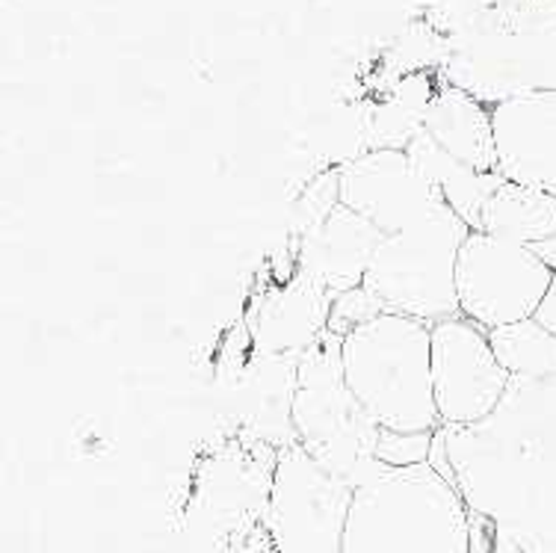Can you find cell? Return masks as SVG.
<instances>
[{"label":"cell","instance_id":"8","mask_svg":"<svg viewBox=\"0 0 556 553\" xmlns=\"http://www.w3.org/2000/svg\"><path fill=\"white\" fill-rule=\"evenodd\" d=\"M513 376L503 370L489 331L468 317L432 326V391L441 426L480 424L503 403Z\"/></svg>","mask_w":556,"mask_h":553},{"label":"cell","instance_id":"18","mask_svg":"<svg viewBox=\"0 0 556 553\" xmlns=\"http://www.w3.org/2000/svg\"><path fill=\"white\" fill-rule=\"evenodd\" d=\"M341 208V169L329 166L320 175H314L302 192L296 196V202L290 204V231L296 240L311 235L314 228H320L334 211Z\"/></svg>","mask_w":556,"mask_h":553},{"label":"cell","instance_id":"17","mask_svg":"<svg viewBox=\"0 0 556 553\" xmlns=\"http://www.w3.org/2000/svg\"><path fill=\"white\" fill-rule=\"evenodd\" d=\"M489 341L513 379H556V335L535 317L489 331Z\"/></svg>","mask_w":556,"mask_h":553},{"label":"cell","instance_id":"4","mask_svg":"<svg viewBox=\"0 0 556 553\" xmlns=\"http://www.w3.org/2000/svg\"><path fill=\"white\" fill-rule=\"evenodd\" d=\"M341 335L326 331L300 355V388L293 400L296 444L346 486H364L382 468L376 444L382 426L367 415L343 379Z\"/></svg>","mask_w":556,"mask_h":553},{"label":"cell","instance_id":"20","mask_svg":"<svg viewBox=\"0 0 556 553\" xmlns=\"http://www.w3.org/2000/svg\"><path fill=\"white\" fill-rule=\"evenodd\" d=\"M379 314H386V305L376 299V293L367 285H358L353 290H343L332 302V314H329V331L332 335H350L353 329L370 323Z\"/></svg>","mask_w":556,"mask_h":553},{"label":"cell","instance_id":"2","mask_svg":"<svg viewBox=\"0 0 556 553\" xmlns=\"http://www.w3.org/2000/svg\"><path fill=\"white\" fill-rule=\"evenodd\" d=\"M343 553H471V510L429 462L382 465L355 489Z\"/></svg>","mask_w":556,"mask_h":553},{"label":"cell","instance_id":"3","mask_svg":"<svg viewBox=\"0 0 556 553\" xmlns=\"http://www.w3.org/2000/svg\"><path fill=\"white\" fill-rule=\"evenodd\" d=\"M343 379L382 429H441L432 391V326L403 314H379L341 341Z\"/></svg>","mask_w":556,"mask_h":553},{"label":"cell","instance_id":"23","mask_svg":"<svg viewBox=\"0 0 556 553\" xmlns=\"http://www.w3.org/2000/svg\"><path fill=\"white\" fill-rule=\"evenodd\" d=\"M530 249H533L535 255L542 257V261H545V264L551 266V269H554V273H556V235H554V237H547L545 243L530 246Z\"/></svg>","mask_w":556,"mask_h":553},{"label":"cell","instance_id":"5","mask_svg":"<svg viewBox=\"0 0 556 553\" xmlns=\"http://www.w3.org/2000/svg\"><path fill=\"white\" fill-rule=\"evenodd\" d=\"M468 235L471 225L439 202L420 223L382 240L364 285L374 290L388 314H403L427 326L462 317L456 264Z\"/></svg>","mask_w":556,"mask_h":553},{"label":"cell","instance_id":"1","mask_svg":"<svg viewBox=\"0 0 556 553\" xmlns=\"http://www.w3.org/2000/svg\"><path fill=\"white\" fill-rule=\"evenodd\" d=\"M453 486L525 553H556V379H513L471 426H441Z\"/></svg>","mask_w":556,"mask_h":553},{"label":"cell","instance_id":"19","mask_svg":"<svg viewBox=\"0 0 556 553\" xmlns=\"http://www.w3.org/2000/svg\"><path fill=\"white\" fill-rule=\"evenodd\" d=\"M439 432V429H435ZM435 432H400V429H382L376 458L388 468H415L427 465L435 444Z\"/></svg>","mask_w":556,"mask_h":553},{"label":"cell","instance_id":"9","mask_svg":"<svg viewBox=\"0 0 556 553\" xmlns=\"http://www.w3.org/2000/svg\"><path fill=\"white\" fill-rule=\"evenodd\" d=\"M341 169V204L374 223L382 235H400L420 223L441 199V192L420 175L400 149L364 151Z\"/></svg>","mask_w":556,"mask_h":553},{"label":"cell","instance_id":"15","mask_svg":"<svg viewBox=\"0 0 556 553\" xmlns=\"http://www.w3.org/2000/svg\"><path fill=\"white\" fill-rule=\"evenodd\" d=\"M406 154L420 169V175L441 192V199H444L450 211L471 225V231H480L485 204L494 196V190L506 181L501 172H477L471 166H465V163H459L453 154L441 149L427 130H420L408 142Z\"/></svg>","mask_w":556,"mask_h":553},{"label":"cell","instance_id":"16","mask_svg":"<svg viewBox=\"0 0 556 553\" xmlns=\"http://www.w3.org/2000/svg\"><path fill=\"white\" fill-rule=\"evenodd\" d=\"M521 246L545 243L556 235V196L525 184L503 181L482 211V228Z\"/></svg>","mask_w":556,"mask_h":553},{"label":"cell","instance_id":"22","mask_svg":"<svg viewBox=\"0 0 556 553\" xmlns=\"http://www.w3.org/2000/svg\"><path fill=\"white\" fill-rule=\"evenodd\" d=\"M535 319H539L542 326H547V329L556 335V276H554V281H551L547 297L542 299V305H539V311H535Z\"/></svg>","mask_w":556,"mask_h":553},{"label":"cell","instance_id":"14","mask_svg":"<svg viewBox=\"0 0 556 553\" xmlns=\"http://www.w3.org/2000/svg\"><path fill=\"white\" fill-rule=\"evenodd\" d=\"M424 130L441 149L477 172H497L492 110L459 86H439Z\"/></svg>","mask_w":556,"mask_h":553},{"label":"cell","instance_id":"11","mask_svg":"<svg viewBox=\"0 0 556 553\" xmlns=\"http://www.w3.org/2000/svg\"><path fill=\"white\" fill-rule=\"evenodd\" d=\"M300 388V359L296 355H264L255 352L231 385L235 420L240 438L285 450L296 444L293 429V400Z\"/></svg>","mask_w":556,"mask_h":553},{"label":"cell","instance_id":"13","mask_svg":"<svg viewBox=\"0 0 556 553\" xmlns=\"http://www.w3.org/2000/svg\"><path fill=\"white\" fill-rule=\"evenodd\" d=\"M382 240L386 235L374 223L341 204L320 228L296 240V269L338 297L364 285Z\"/></svg>","mask_w":556,"mask_h":553},{"label":"cell","instance_id":"6","mask_svg":"<svg viewBox=\"0 0 556 553\" xmlns=\"http://www.w3.org/2000/svg\"><path fill=\"white\" fill-rule=\"evenodd\" d=\"M353 494V486L329 474L300 444L278 450L264 515L269 551L343 553Z\"/></svg>","mask_w":556,"mask_h":553},{"label":"cell","instance_id":"10","mask_svg":"<svg viewBox=\"0 0 556 553\" xmlns=\"http://www.w3.org/2000/svg\"><path fill=\"white\" fill-rule=\"evenodd\" d=\"M497 172L556 196V89H530L492 106Z\"/></svg>","mask_w":556,"mask_h":553},{"label":"cell","instance_id":"21","mask_svg":"<svg viewBox=\"0 0 556 553\" xmlns=\"http://www.w3.org/2000/svg\"><path fill=\"white\" fill-rule=\"evenodd\" d=\"M471 553H525L501 524L471 512Z\"/></svg>","mask_w":556,"mask_h":553},{"label":"cell","instance_id":"7","mask_svg":"<svg viewBox=\"0 0 556 553\" xmlns=\"http://www.w3.org/2000/svg\"><path fill=\"white\" fill-rule=\"evenodd\" d=\"M554 269L530 246L471 231L456 264V297L462 317L494 331L535 317L551 290Z\"/></svg>","mask_w":556,"mask_h":553},{"label":"cell","instance_id":"12","mask_svg":"<svg viewBox=\"0 0 556 553\" xmlns=\"http://www.w3.org/2000/svg\"><path fill=\"white\" fill-rule=\"evenodd\" d=\"M332 302L334 293L296 269L285 285L267 290L257 302L255 317L249 323L252 347L264 355L300 359L329 331Z\"/></svg>","mask_w":556,"mask_h":553}]
</instances>
